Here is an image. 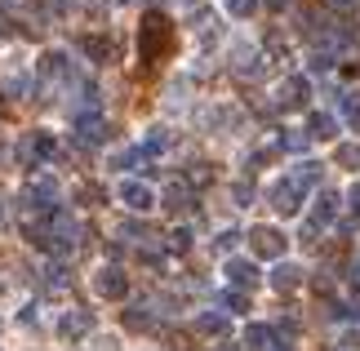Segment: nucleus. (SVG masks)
I'll return each instance as SVG.
<instances>
[{
  "label": "nucleus",
  "mask_w": 360,
  "mask_h": 351,
  "mask_svg": "<svg viewBox=\"0 0 360 351\" xmlns=\"http://www.w3.org/2000/svg\"><path fill=\"white\" fill-rule=\"evenodd\" d=\"M103 134H107V125H103L98 111H80L76 116V138L80 143H103Z\"/></svg>",
  "instance_id": "nucleus-9"
},
{
  "label": "nucleus",
  "mask_w": 360,
  "mask_h": 351,
  "mask_svg": "<svg viewBox=\"0 0 360 351\" xmlns=\"http://www.w3.org/2000/svg\"><path fill=\"white\" fill-rule=\"evenodd\" d=\"M187 245H191V231H187V227H178V231L169 236V249H178V254H183Z\"/></svg>",
  "instance_id": "nucleus-20"
},
{
  "label": "nucleus",
  "mask_w": 360,
  "mask_h": 351,
  "mask_svg": "<svg viewBox=\"0 0 360 351\" xmlns=\"http://www.w3.org/2000/svg\"><path fill=\"white\" fill-rule=\"evenodd\" d=\"M116 196H120V200L134 209V214H147V209L156 205V191H151L147 182H138V178H124L120 187H116Z\"/></svg>",
  "instance_id": "nucleus-4"
},
{
  "label": "nucleus",
  "mask_w": 360,
  "mask_h": 351,
  "mask_svg": "<svg viewBox=\"0 0 360 351\" xmlns=\"http://www.w3.org/2000/svg\"><path fill=\"white\" fill-rule=\"evenodd\" d=\"M334 205H338V196L334 191H321V200H316V209H311V231L334 222Z\"/></svg>",
  "instance_id": "nucleus-13"
},
{
  "label": "nucleus",
  "mask_w": 360,
  "mask_h": 351,
  "mask_svg": "<svg viewBox=\"0 0 360 351\" xmlns=\"http://www.w3.org/2000/svg\"><path fill=\"white\" fill-rule=\"evenodd\" d=\"M223 5H227L231 13H236V18H249V13L258 9V0H223Z\"/></svg>",
  "instance_id": "nucleus-18"
},
{
  "label": "nucleus",
  "mask_w": 360,
  "mask_h": 351,
  "mask_svg": "<svg viewBox=\"0 0 360 351\" xmlns=\"http://www.w3.org/2000/svg\"><path fill=\"white\" fill-rule=\"evenodd\" d=\"M227 280H231V285H236L240 293H249V289L258 285V267H254V262H245V258H231V262H227Z\"/></svg>",
  "instance_id": "nucleus-8"
},
{
  "label": "nucleus",
  "mask_w": 360,
  "mask_h": 351,
  "mask_svg": "<svg viewBox=\"0 0 360 351\" xmlns=\"http://www.w3.org/2000/svg\"><path fill=\"white\" fill-rule=\"evenodd\" d=\"M347 200H352V214H360V182H356V187L347 191Z\"/></svg>",
  "instance_id": "nucleus-26"
},
{
  "label": "nucleus",
  "mask_w": 360,
  "mask_h": 351,
  "mask_svg": "<svg viewBox=\"0 0 360 351\" xmlns=\"http://www.w3.org/2000/svg\"><path fill=\"white\" fill-rule=\"evenodd\" d=\"M249 241H254V254L258 258H281L285 254V236L276 227H254L249 231Z\"/></svg>",
  "instance_id": "nucleus-6"
},
{
  "label": "nucleus",
  "mask_w": 360,
  "mask_h": 351,
  "mask_svg": "<svg viewBox=\"0 0 360 351\" xmlns=\"http://www.w3.org/2000/svg\"><path fill=\"white\" fill-rule=\"evenodd\" d=\"M276 103H281V107H302V103H307V80H302V76H289L285 85L276 89Z\"/></svg>",
  "instance_id": "nucleus-10"
},
{
  "label": "nucleus",
  "mask_w": 360,
  "mask_h": 351,
  "mask_svg": "<svg viewBox=\"0 0 360 351\" xmlns=\"http://www.w3.org/2000/svg\"><path fill=\"white\" fill-rule=\"evenodd\" d=\"M311 138H334V120H329V116H311Z\"/></svg>",
  "instance_id": "nucleus-17"
},
{
  "label": "nucleus",
  "mask_w": 360,
  "mask_h": 351,
  "mask_svg": "<svg viewBox=\"0 0 360 351\" xmlns=\"http://www.w3.org/2000/svg\"><path fill=\"white\" fill-rule=\"evenodd\" d=\"M53 151H58V143H53L45 129H36V134L22 138V160L27 165H32V160H53Z\"/></svg>",
  "instance_id": "nucleus-7"
},
{
  "label": "nucleus",
  "mask_w": 360,
  "mask_h": 351,
  "mask_svg": "<svg viewBox=\"0 0 360 351\" xmlns=\"http://www.w3.org/2000/svg\"><path fill=\"white\" fill-rule=\"evenodd\" d=\"M165 45H169V23H165L160 13H151L143 23V58H156Z\"/></svg>",
  "instance_id": "nucleus-5"
},
{
  "label": "nucleus",
  "mask_w": 360,
  "mask_h": 351,
  "mask_svg": "<svg viewBox=\"0 0 360 351\" xmlns=\"http://www.w3.org/2000/svg\"><path fill=\"white\" fill-rule=\"evenodd\" d=\"M58 333H63L67 343L89 338V333H94V312H85V307H67L63 320H58Z\"/></svg>",
  "instance_id": "nucleus-2"
},
{
  "label": "nucleus",
  "mask_w": 360,
  "mask_h": 351,
  "mask_svg": "<svg viewBox=\"0 0 360 351\" xmlns=\"http://www.w3.org/2000/svg\"><path fill=\"white\" fill-rule=\"evenodd\" d=\"M94 293L107 298V302H120L124 293H129V280H124L120 267H98V272H94Z\"/></svg>",
  "instance_id": "nucleus-1"
},
{
  "label": "nucleus",
  "mask_w": 360,
  "mask_h": 351,
  "mask_svg": "<svg viewBox=\"0 0 360 351\" xmlns=\"http://www.w3.org/2000/svg\"><path fill=\"white\" fill-rule=\"evenodd\" d=\"M236 241H240L236 231H223V236H218V249H231V245H236Z\"/></svg>",
  "instance_id": "nucleus-25"
},
{
  "label": "nucleus",
  "mask_w": 360,
  "mask_h": 351,
  "mask_svg": "<svg viewBox=\"0 0 360 351\" xmlns=\"http://www.w3.org/2000/svg\"><path fill=\"white\" fill-rule=\"evenodd\" d=\"M196 329L210 333V338H218V333H227V316L223 312H205V316H196Z\"/></svg>",
  "instance_id": "nucleus-15"
},
{
  "label": "nucleus",
  "mask_w": 360,
  "mask_h": 351,
  "mask_svg": "<svg viewBox=\"0 0 360 351\" xmlns=\"http://www.w3.org/2000/svg\"><path fill=\"white\" fill-rule=\"evenodd\" d=\"M245 347L271 351V347H281V343H276V329H271V325H245Z\"/></svg>",
  "instance_id": "nucleus-11"
},
{
  "label": "nucleus",
  "mask_w": 360,
  "mask_h": 351,
  "mask_svg": "<svg viewBox=\"0 0 360 351\" xmlns=\"http://www.w3.org/2000/svg\"><path fill=\"white\" fill-rule=\"evenodd\" d=\"M223 307H227V312H249V293L227 289V293H223Z\"/></svg>",
  "instance_id": "nucleus-16"
},
{
  "label": "nucleus",
  "mask_w": 360,
  "mask_h": 351,
  "mask_svg": "<svg viewBox=\"0 0 360 351\" xmlns=\"http://www.w3.org/2000/svg\"><path fill=\"white\" fill-rule=\"evenodd\" d=\"M352 289H356V293H360V262H356V267H352Z\"/></svg>",
  "instance_id": "nucleus-27"
},
{
  "label": "nucleus",
  "mask_w": 360,
  "mask_h": 351,
  "mask_svg": "<svg viewBox=\"0 0 360 351\" xmlns=\"http://www.w3.org/2000/svg\"><path fill=\"white\" fill-rule=\"evenodd\" d=\"M302 196H307V187H302V182L289 174L285 182H276V191H271V209H276V214H298Z\"/></svg>",
  "instance_id": "nucleus-3"
},
{
  "label": "nucleus",
  "mask_w": 360,
  "mask_h": 351,
  "mask_svg": "<svg viewBox=\"0 0 360 351\" xmlns=\"http://www.w3.org/2000/svg\"><path fill=\"white\" fill-rule=\"evenodd\" d=\"M85 53H94V58H107V40H85Z\"/></svg>",
  "instance_id": "nucleus-22"
},
{
  "label": "nucleus",
  "mask_w": 360,
  "mask_h": 351,
  "mask_svg": "<svg viewBox=\"0 0 360 351\" xmlns=\"http://www.w3.org/2000/svg\"><path fill=\"white\" fill-rule=\"evenodd\" d=\"M89 351H120V343H116V338H94Z\"/></svg>",
  "instance_id": "nucleus-24"
},
{
  "label": "nucleus",
  "mask_w": 360,
  "mask_h": 351,
  "mask_svg": "<svg viewBox=\"0 0 360 351\" xmlns=\"http://www.w3.org/2000/svg\"><path fill=\"white\" fill-rule=\"evenodd\" d=\"M285 147H289V151H302V147H307V134H289Z\"/></svg>",
  "instance_id": "nucleus-23"
},
{
  "label": "nucleus",
  "mask_w": 360,
  "mask_h": 351,
  "mask_svg": "<svg viewBox=\"0 0 360 351\" xmlns=\"http://www.w3.org/2000/svg\"><path fill=\"white\" fill-rule=\"evenodd\" d=\"M36 76H40V80H63V76H67V53H58V49L45 53V58H40V67H36Z\"/></svg>",
  "instance_id": "nucleus-12"
},
{
  "label": "nucleus",
  "mask_w": 360,
  "mask_h": 351,
  "mask_svg": "<svg viewBox=\"0 0 360 351\" xmlns=\"http://www.w3.org/2000/svg\"><path fill=\"white\" fill-rule=\"evenodd\" d=\"M338 160L342 165H360V147H338Z\"/></svg>",
  "instance_id": "nucleus-21"
},
{
  "label": "nucleus",
  "mask_w": 360,
  "mask_h": 351,
  "mask_svg": "<svg viewBox=\"0 0 360 351\" xmlns=\"http://www.w3.org/2000/svg\"><path fill=\"white\" fill-rule=\"evenodd\" d=\"M223 351H231V347H223Z\"/></svg>",
  "instance_id": "nucleus-30"
},
{
  "label": "nucleus",
  "mask_w": 360,
  "mask_h": 351,
  "mask_svg": "<svg viewBox=\"0 0 360 351\" xmlns=\"http://www.w3.org/2000/svg\"><path fill=\"white\" fill-rule=\"evenodd\" d=\"M298 280H302V272H298V267H294V262H281V267L271 272V289L289 293V289H298Z\"/></svg>",
  "instance_id": "nucleus-14"
},
{
  "label": "nucleus",
  "mask_w": 360,
  "mask_h": 351,
  "mask_svg": "<svg viewBox=\"0 0 360 351\" xmlns=\"http://www.w3.org/2000/svg\"><path fill=\"white\" fill-rule=\"evenodd\" d=\"M124 320H129V329H151V316H147V307H134V312L124 316Z\"/></svg>",
  "instance_id": "nucleus-19"
},
{
  "label": "nucleus",
  "mask_w": 360,
  "mask_h": 351,
  "mask_svg": "<svg viewBox=\"0 0 360 351\" xmlns=\"http://www.w3.org/2000/svg\"><path fill=\"white\" fill-rule=\"evenodd\" d=\"M271 5H276V9H281V5H285V0H271Z\"/></svg>",
  "instance_id": "nucleus-28"
},
{
  "label": "nucleus",
  "mask_w": 360,
  "mask_h": 351,
  "mask_svg": "<svg viewBox=\"0 0 360 351\" xmlns=\"http://www.w3.org/2000/svg\"><path fill=\"white\" fill-rule=\"evenodd\" d=\"M0 36H5V18H0Z\"/></svg>",
  "instance_id": "nucleus-29"
}]
</instances>
